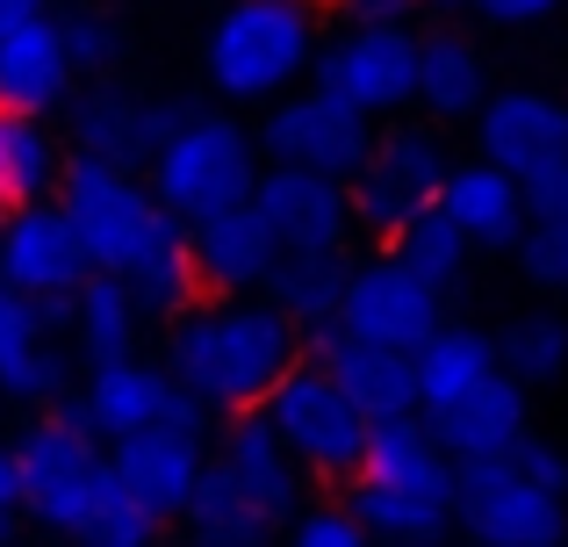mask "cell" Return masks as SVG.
<instances>
[{
    "mask_svg": "<svg viewBox=\"0 0 568 547\" xmlns=\"http://www.w3.org/2000/svg\"><path fill=\"white\" fill-rule=\"evenodd\" d=\"M295 367V324L260 295H209L166 332V375L209 418H237L274 396Z\"/></svg>",
    "mask_w": 568,
    "mask_h": 547,
    "instance_id": "cell-1",
    "label": "cell"
},
{
    "mask_svg": "<svg viewBox=\"0 0 568 547\" xmlns=\"http://www.w3.org/2000/svg\"><path fill=\"white\" fill-rule=\"evenodd\" d=\"M475 14H489V22H504V29H518V22H540V14H555L561 0H468Z\"/></svg>",
    "mask_w": 568,
    "mask_h": 547,
    "instance_id": "cell-42",
    "label": "cell"
},
{
    "mask_svg": "<svg viewBox=\"0 0 568 547\" xmlns=\"http://www.w3.org/2000/svg\"><path fill=\"white\" fill-rule=\"evenodd\" d=\"M0 389L22 404H58V389H65V353L51 346V324L8 281H0Z\"/></svg>",
    "mask_w": 568,
    "mask_h": 547,
    "instance_id": "cell-25",
    "label": "cell"
},
{
    "mask_svg": "<svg viewBox=\"0 0 568 547\" xmlns=\"http://www.w3.org/2000/svg\"><path fill=\"white\" fill-rule=\"evenodd\" d=\"M382 253H396L403 267H410V274L432 288V295H446V288L460 281V267H468L475 245L460 239V231L446 224L439 210H425V216H410V224H403V239H396V245H382Z\"/></svg>",
    "mask_w": 568,
    "mask_h": 547,
    "instance_id": "cell-34",
    "label": "cell"
},
{
    "mask_svg": "<svg viewBox=\"0 0 568 547\" xmlns=\"http://www.w3.org/2000/svg\"><path fill=\"white\" fill-rule=\"evenodd\" d=\"M324 51L317 0H231L209 29V80L223 101H281Z\"/></svg>",
    "mask_w": 568,
    "mask_h": 547,
    "instance_id": "cell-2",
    "label": "cell"
},
{
    "mask_svg": "<svg viewBox=\"0 0 568 547\" xmlns=\"http://www.w3.org/2000/svg\"><path fill=\"white\" fill-rule=\"evenodd\" d=\"M80 418L94 439H130V433H152V425H173V433H202L209 411L194 404V396L173 389L166 367L152 361H115V367H94V382H87L80 396Z\"/></svg>",
    "mask_w": 568,
    "mask_h": 547,
    "instance_id": "cell-16",
    "label": "cell"
},
{
    "mask_svg": "<svg viewBox=\"0 0 568 547\" xmlns=\"http://www.w3.org/2000/svg\"><path fill=\"white\" fill-rule=\"evenodd\" d=\"M446 173H454V152H446L439 123H382L367 166L353 173L346 202H353V231H367L375 245H396L410 216H425L439 202Z\"/></svg>",
    "mask_w": 568,
    "mask_h": 547,
    "instance_id": "cell-6",
    "label": "cell"
},
{
    "mask_svg": "<svg viewBox=\"0 0 568 547\" xmlns=\"http://www.w3.org/2000/svg\"><path fill=\"white\" fill-rule=\"evenodd\" d=\"M72 94V58L58 43L51 14H29V22H0V109L14 115H43Z\"/></svg>",
    "mask_w": 568,
    "mask_h": 547,
    "instance_id": "cell-22",
    "label": "cell"
},
{
    "mask_svg": "<svg viewBox=\"0 0 568 547\" xmlns=\"http://www.w3.org/2000/svg\"><path fill=\"white\" fill-rule=\"evenodd\" d=\"M497 375H511L518 389H540V382L568 375V317H555V310L518 317L511 332L497 338Z\"/></svg>",
    "mask_w": 568,
    "mask_h": 547,
    "instance_id": "cell-32",
    "label": "cell"
},
{
    "mask_svg": "<svg viewBox=\"0 0 568 547\" xmlns=\"http://www.w3.org/2000/svg\"><path fill=\"white\" fill-rule=\"evenodd\" d=\"M144 188L152 202L173 216V224H202V216H223L237 202H252L260 188V144H252L245 123L231 115H187L159 159L144 166Z\"/></svg>",
    "mask_w": 568,
    "mask_h": 547,
    "instance_id": "cell-4",
    "label": "cell"
},
{
    "mask_svg": "<svg viewBox=\"0 0 568 547\" xmlns=\"http://www.w3.org/2000/svg\"><path fill=\"white\" fill-rule=\"evenodd\" d=\"M454 519L468 547H568V497H547L511 462L460 468Z\"/></svg>",
    "mask_w": 568,
    "mask_h": 547,
    "instance_id": "cell-12",
    "label": "cell"
},
{
    "mask_svg": "<svg viewBox=\"0 0 568 547\" xmlns=\"http://www.w3.org/2000/svg\"><path fill=\"white\" fill-rule=\"evenodd\" d=\"M338 505L353 511V526L367 534V547H375V540H388V547H439L446 526H454V511H432V505H417V497H396V490L361 483V476L346 483Z\"/></svg>",
    "mask_w": 568,
    "mask_h": 547,
    "instance_id": "cell-30",
    "label": "cell"
},
{
    "mask_svg": "<svg viewBox=\"0 0 568 547\" xmlns=\"http://www.w3.org/2000/svg\"><path fill=\"white\" fill-rule=\"evenodd\" d=\"M317 87L367 123H396L417 94V29H338L317 51Z\"/></svg>",
    "mask_w": 568,
    "mask_h": 547,
    "instance_id": "cell-9",
    "label": "cell"
},
{
    "mask_svg": "<svg viewBox=\"0 0 568 547\" xmlns=\"http://www.w3.org/2000/svg\"><path fill=\"white\" fill-rule=\"evenodd\" d=\"M288 547H367V534L353 526L346 505H310L303 519L288 526Z\"/></svg>",
    "mask_w": 568,
    "mask_h": 547,
    "instance_id": "cell-37",
    "label": "cell"
},
{
    "mask_svg": "<svg viewBox=\"0 0 568 547\" xmlns=\"http://www.w3.org/2000/svg\"><path fill=\"white\" fill-rule=\"evenodd\" d=\"M65 173V144L43 115H14L0 109V210H29V202L58 195Z\"/></svg>",
    "mask_w": 568,
    "mask_h": 547,
    "instance_id": "cell-27",
    "label": "cell"
},
{
    "mask_svg": "<svg viewBox=\"0 0 568 547\" xmlns=\"http://www.w3.org/2000/svg\"><path fill=\"white\" fill-rule=\"evenodd\" d=\"M417 8H439V14H460L468 0H417Z\"/></svg>",
    "mask_w": 568,
    "mask_h": 547,
    "instance_id": "cell-45",
    "label": "cell"
},
{
    "mask_svg": "<svg viewBox=\"0 0 568 547\" xmlns=\"http://www.w3.org/2000/svg\"><path fill=\"white\" fill-rule=\"evenodd\" d=\"M425 433L454 468H497L532 439V404L511 375H489V382H475L468 396L425 411Z\"/></svg>",
    "mask_w": 568,
    "mask_h": 547,
    "instance_id": "cell-15",
    "label": "cell"
},
{
    "mask_svg": "<svg viewBox=\"0 0 568 547\" xmlns=\"http://www.w3.org/2000/svg\"><path fill=\"white\" fill-rule=\"evenodd\" d=\"M138 295H130V281L115 274H87L80 295H72V338H80V353L94 367H115V361H138Z\"/></svg>",
    "mask_w": 568,
    "mask_h": 547,
    "instance_id": "cell-29",
    "label": "cell"
},
{
    "mask_svg": "<svg viewBox=\"0 0 568 547\" xmlns=\"http://www.w3.org/2000/svg\"><path fill=\"white\" fill-rule=\"evenodd\" d=\"M187 115L181 109H159V101H138V94H80L72 101V152L94 159V166H115V173H138L159 159V144L181 130Z\"/></svg>",
    "mask_w": 568,
    "mask_h": 547,
    "instance_id": "cell-19",
    "label": "cell"
},
{
    "mask_svg": "<svg viewBox=\"0 0 568 547\" xmlns=\"http://www.w3.org/2000/svg\"><path fill=\"white\" fill-rule=\"evenodd\" d=\"M51 202L65 210V224H72V239H80L87 267L115 274V281H130L144 260L159 253V245L173 239V231H181L152 202L144 173H115V166H94V159H65Z\"/></svg>",
    "mask_w": 568,
    "mask_h": 547,
    "instance_id": "cell-3",
    "label": "cell"
},
{
    "mask_svg": "<svg viewBox=\"0 0 568 547\" xmlns=\"http://www.w3.org/2000/svg\"><path fill=\"white\" fill-rule=\"evenodd\" d=\"M94 274L72 239L65 210L58 202H29V210H8L0 216V281L29 303H65L80 295V281Z\"/></svg>",
    "mask_w": 568,
    "mask_h": 547,
    "instance_id": "cell-18",
    "label": "cell"
},
{
    "mask_svg": "<svg viewBox=\"0 0 568 547\" xmlns=\"http://www.w3.org/2000/svg\"><path fill=\"white\" fill-rule=\"evenodd\" d=\"M475 152L518 188L568 173V101L540 87H489L483 115H475Z\"/></svg>",
    "mask_w": 568,
    "mask_h": 547,
    "instance_id": "cell-11",
    "label": "cell"
},
{
    "mask_svg": "<svg viewBox=\"0 0 568 547\" xmlns=\"http://www.w3.org/2000/svg\"><path fill=\"white\" fill-rule=\"evenodd\" d=\"M432 210H439L468 245H489V253H511V245L526 239V188H518L511 173L483 166V159H468V166L446 173V188H439Z\"/></svg>",
    "mask_w": 568,
    "mask_h": 547,
    "instance_id": "cell-24",
    "label": "cell"
},
{
    "mask_svg": "<svg viewBox=\"0 0 568 547\" xmlns=\"http://www.w3.org/2000/svg\"><path fill=\"white\" fill-rule=\"evenodd\" d=\"M0 216H8V210H0Z\"/></svg>",
    "mask_w": 568,
    "mask_h": 547,
    "instance_id": "cell-46",
    "label": "cell"
},
{
    "mask_svg": "<svg viewBox=\"0 0 568 547\" xmlns=\"http://www.w3.org/2000/svg\"><path fill=\"white\" fill-rule=\"evenodd\" d=\"M187 253H194V274H202V295H252L266 281V267L281 260L252 202L187 224Z\"/></svg>",
    "mask_w": 568,
    "mask_h": 547,
    "instance_id": "cell-23",
    "label": "cell"
},
{
    "mask_svg": "<svg viewBox=\"0 0 568 547\" xmlns=\"http://www.w3.org/2000/svg\"><path fill=\"white\" fill-rule=\"evenodd\" d=\"M410 361H417V404L439 411V404H454V396H468L475 382L497 375V338L468 332V324H439ZM425 411H417V418H425Z\"/></svg>",
    "mask_w": 568,
    "mask_h": 547,
    "instance_id": "cell-28",
    "label": "cell"
},
{
    "mask_svg": "<svg viewBox=\"0 0 568 547\" xmlns=\"http://www.w3.org/2000/svg\"><path fill=\"white\" fill-rule=\"evenodd\" d=\"M209 468L260 511L266 526H295L310 511V476L295 468V454L281 447V433L266 425V411H237V418L216 425V447H209Z\"/></svg>",
    "mask_w": 568,
    "mask_h": 547,
    "instance_id": "cell-13",
    "label": "cell"
},
{
    "mask_svg": "<svg viewBox=\"0 0 568 547\" xmlns=\"http://www.w3.org/2000/svg\"><path fill=\"white\" fill-rule=\"evenodd\" d=\"M446 295H432L425 281L403 267L396 253H367L353 260L346 295H338V332L361 338V346H388V353H417L432 332L446 324Z\"/></svg>",
    "mask_w": 568,
    "mask_h": 547,
    "instance_id": "cell-10",
    "label": "cell"
},
{
    "mask_svg": "<svg viewBox=\"0 0 568 547\" xmlns=\"http://www.w3.org/2000/svg\"><path fill=\"white\" fill-rule=\"evenodd\" d=\"M526 224H568V173H547L526 188Z\"/></svg>",
    "mask_w": 568,
    "mask_h": 547,
    "instance_id": "cell-41",
    "label": "cell"
},
{
    "mask_svg": "<svg viewBox=\"0 0 568 547\" xmlns=\"http://www.w3.org/2000/svg\"><path fill=\"white\" fill-rule=\"evenodd\" d=\"M361 483H382L396 497H417L432 511H454L460 468L432 447L425 418H396V425H367V454H361Z\"/></svg>",
    "mask_w": 568,
    "mask_h": 547,
    "instance_id": "cell-21",
    "label": "cell"
},
{
    "mask_svg": "<svg viewBox=\"0 0 568 547\" xmlns=\"http://www.w3.org/2000/svg\"><path fill=\"white\" fill-rule=\"evenodd\" d=\"M130 295H138L144 317H166V324L187 317L194 303H209V295H202V274H194V253H187V224L173 231V239L159 245L138 274H130Z\"/></svg>",
    "mask_w": 568,
    "mask_h": 547,
    "instance_id": "cell-33",
    "label": "cell"
},
{
    "mask_svg": "<svg viewBox=\"0 0 568 547\" xmlns=\"http://www.w3.org/2000/svg\"><path fill=\"white\" fill-rule=\"evenodd\" d=\"M152 534H159V526L144 519L138 505L109 497V505H101L94 519H87V534H80V540H87V547H152Z\"/></svg>",
    "mask_w": 568,
    "mask_h": 547,
    "instance_id": "cell-36",
    "label": "cell"
},
{
    "mask_svg": "<svg viewBox=\"0 0 568 547\" xmlns=\"http://www.w3.org/2000/svg\"><path fill=\"white\" fill-rule=\"evenodd\" d=\"M29 14H43V0H0V22H29Z\"/></svg>",
    "mask_w": 568,
    "mask_h": 547,
    "instance_id": "cell-44",
    "label": "cell"
},
{
    "mask_svg": "<svg viewBox=\"0 0 568 547\" xmlns=\"http://www.w3.org/2000/svg\"><path fill=\"white\" fill-rule=\"evenodd\" d=\"M252 210H260L274 253H353V202L338 181H317V173L295 166H260Z\"/></svg>",
    "mask_w": 568,
    "mask_h": 547,
    "instance_id": "cell-17",
    "label": "cell"
},
{
    "mask_svg": "<svg viewBox=\"0 0 568 547\" xmlns=\"http://www.w3.org/2000/svg\"><path fill=\"white\" fill-rule=\"evenodd\" d=\"M209 468V439L202 433H173V425H152V433H130L109 447V483L123 505H138L152 526L181 519L194 483Z\"/></svg>",
    "mask_w": 568,
    "mask_h": 547,
    "instance_id": "cell-14",
    "label": "cell"
},
{
    "mask_svg": "<svg viewBox=\"0 0 568 547\" xmlns=\"http://www.w3.org/2000/svg\"><path fill=\"white\" fill-rule=\"evenodd\" d=\"M526 281H540V288H568V224H526V239L511 245Z\"/></svg>",
    "mask_w": 568,
    "mask_h": 547,
    "instance_id": "cell-35",
    "label": "cell"
},
{
    "mask_svg": "<svg viewBox=\"0 0 568 547\" xmlns=\"http://www.w3.org/2000/svg\"><path fill=\"white\" fill-rule=\"evenodd\" d=\"M338 14H346V29H410L417 0H338Z\"/></svg>",
    "mask_w": 568,
    "mask_h": 547,
    "instance_id": "cell-40",
    "label": "cell"
},
{
    "mask_svg": "<svg viewBox=\"0 0 568 547\" xmlns=\"http://www.w3.org/2000/svg\"><path fill=\"white\" fill-rule=\"evenodd\" d=\"M181 526H187L194 547H274V526H266L260 511H252L245 497L216 476V468H202V483H194Z\"/></svg>",
    "mask_w": 568,
    "mask_h": 547,
    "instance_id": "cell-31",
    "label": "cell"
},
{
    "mask_svg": "<svg viewBox=\"0 0 568 547\" xmlns=\"http://www.w3.org/2000/svg\"><path fill=\"white\" fill-rule=\"evenodd\" d=\"M14 490H22L29 519H43L51 534H72V540L115 497L109 447L87 433L80 404H51V418L22 433V447H14Z\"/></svg>",
    "mask_w": 568,
    "mask_h": 547,
    "instance_id": "cell-5",
    "label": "cell"
},
{
    "mask_svg": "<svg viewBox=\"0 0 568 547\" xmlns=\"http://www.w3.org/2000/svg\"><path fill=\"white\" fill-rule=\"evenodd\" d=\"M260 144L274 166H295V173H317V181H338L353 188V173L367 166L375 152V123L353 115L346 101H332L324 87H303V94H281L260 123Z\"/></svg>",
    "mask_w": 568,
    "mask_h": 547,
    "instance_id": "cell-8",
    "label": "cell"
},
{
    "mask_svg": "<svg viewBox=\"0 0 568 547\" xmlns=\"http://www.w3.org/2000/svg\"><path fill=\"white\" fill-rule=\"evenodd\" d=\"M58 43H65L72 72L80 65H109L115 58V29L101 22V14H65V22H58Z\"/></svg>",
    "mask_w": 568,
    "mask_h": 547,
    "instance_id": "cell-38",
    "label": "cell"
},
{
    "mask_svg": "<svg viewBox=\"0 0 568 547\" xmlns=\"http://www.w3.org/2000/svg\"><path fill=\"white\" fill-rule=\"evenodd\" d=\"M489 101V58L468 29L439 22V29H417V94L410 109H425L432 123H475Z\"/></svg>",
    "mask_w": 568,
    "mask_h": 547,
    "instance_id": "cell-20",
    "label": "cell"
},
{
    "mask_svg": "<svg viewBox=\"0 0 568 547\" xmlns=\"http://www.w3.org/2000/svg\"><path fill=\"white\" fill-rule=\"evenodd\" d=\"M260 411H266V425L281 433V447L295 454V468H303L310 483H353L361 476L367 418L346 404V389H338L317 361H295Z\"/></svg>",
    "mask_w": 568,
    "mask_h": 547,
    "instance_id": "cell-7",
    "label": "cell"
},
{
    "mask_svg": "<svg viewBox=\"0 0 568 547\" xmlns=\"http://www.w3.org/2000/svg\"><path fill=\"white\" fill-rule=\"evenodd\" d=\"M346 274H353V253H281L260 281V303H274L295 332H310V324L338 317Z\"/></svg>",
    "mask_w": 568,
    "mask_h": 547,
    "instance_id": "cell-26",
    "label": "cell"
},
{
    "mask_svg": "<svg viewBox=\"0 0 568 547\" xmlns=\"http://www.w3.org/2000/svg\"><path fill=\"white\" fill-rule=\"evenodd\" d=\"M511 468L532 483V490H547V497H568V454L555 447V439H540V433H532L526 447L511 454Z\"/></svg>",
    "mask_w": 568,
    "mask_h": 547,
    "instance_id": "cell-39",
    "label": "cell"
},
{
    "mask_svg": "<svg viewBox=\"0 0 568 547\" xmlns=\"http://www.w3.org/2000/svg\"><path fill=\"white\" fill-rule=\"evenodd\" d=\"M14 519H22V490H14V454L0 447V534H8Z\"/></svg>",
    "mask_w": 568,
    "mask_h": 547,
    "instance_id": "cell-43",
    "label": "cell"
}]
</instances>
